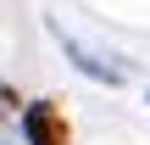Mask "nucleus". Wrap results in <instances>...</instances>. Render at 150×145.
Instances as JSON below:
<instances>
[{"label":"nucleus","instance_id":"7ed1b4c3","mask_svg":"<svg viewBox=\"0 0 150 145\" xmlns=\"http://www.w3.org/2000/svg\"><path fill=\"white\" fill-rule=\"evenodd\" d=\"M11 106H17V95H11V89H6V84H0V117H6V112H11Z\"/></svg>","mask_w":150,"mask_h":145},{"label":"nucleus","instance_id":"f03ea898","mask_svg":"<svg viewBox=\"0 0 150 145\" xmlns=\"http://www.w3.org/2000/svg\"><path fill=\"white\" fill-rule=\"evenodd\" d=\"M22 140L28 145H67V129H61V117H56L50 101H33L22 112Z\"/></svg>","mask_w":150,"mask_h":145},{"label":"nucleus","instance_id":"f257e3e1","mask_svg":"<svg viewBox=\"0 0 150 145\" xmlns=\"http://www.w3.org/2000/svg\"><path fill=\"white\" fill-rule=\"evenodd\" d=\"M56 39H61V50H67V56H72V61H78L89 78H100V84H122V78H128V67H122L117 56H100V50H89L78 34H61V28H56Z\"/></svg>","mask_w":150,"mask_h":145}]
</instances>
